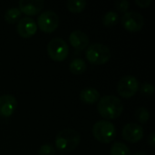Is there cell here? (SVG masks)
<instances>
[{
    "mask_svg": "<svg viewBox=\"0 0 155 155\" xmlns=\"http://www.w3.org/2000/svg\"><path fill=\"white\" fill-rule=\"evenodd\" d=\"M97 110L101 116L113 120L118 118L124 110V104L119 97L114 95H104L99 99Z\"/></svg>",
    "mask_w": 155,
    "mask_h": 155,
    "instance_id": "1",
    "label": "cell"
},
{
    "mask_svg": "<svg viewBox=\"0 0 155 155\" xmlns=\"http://www.w3.org/2000/svg\"><path fill=\"white\" fill-rule=\"evenodd\" d=\"M80 142V134L74 129L66 128L57 134L54 140V145L62 153H70L79 145Z\"/></svg>",
    "mask_w": 155,
    "mask_h": 155,
    "instance_id": "2",
    "label": "cell"
},
{
    "mask_svg": "<svg viewBox=\"0 0 155 155\" xmlns=\"http://www.w3.org/2000/svg\"><path fill=\"white\" fill-rule=\"evenodd\" d=\"M93 134L97 141L103 143H110L116 136V128L110 121L100 120L94 124Z\"/></svg>",
    "mask_w": 155,
    "mask_h": 155,
    "instance_id": "3",
    "label": "cell"
},
{
    "mask_svg": "<svg viewBox=\"0 0 155 155\" xmlns=\"http://www.w3.org/2000/svg\"><path fill=\"white\" fill-rule=\"evenodd\" d=\"M85 56L92 64H103L109 61L112 56V52L107 45L102 43H94L88 46Z\"/></svg>",
    "mask_w": 155,
    "mask_h": 155,
    "instance_id": "4",
    "label": "cell"
},
{
    "mask_svg": "<svg viewBox=\"0 0 155 155\" xmlns=\"http://www.w3.org/2000/svg\"><path fill=\"white\" fill-rule=\"evenodd\" d=\"M47 53L54 61H64L69 53L67 43L61 37H55L49 41L47 45Z\"/></svg>",
    "mask_w": 155,
    "mask_h": 155,
    "instance_id": "5",
    "label": "cell"
},
{
    "mask_svg": "<svg viewBox=\"0 0 155 155\" xmlns=\"http://www.w3.org/2000/svg\"><path fill=\"white\" fill-rule=\"evenodd\" d=\"M140 88V83L138 79L134 75H124L117 83V92L124 98H130L134 96Z\"/></svg>",
    "mask_w": 155,
    "mask_h": 155,
    "instance_id": "6",
    "label": "cell"
},
{
    "mask_svg": "<svg viewBox=\"0 0 155 155\" xmlns=\"http://www.w3.org/2000/svg\"><path fill=\"white\" fill-rule=\"evenodd\" d=\"M36 24L42 31L52 33L59 25V16L54 11L46 10L38 15Z\"/></svg>",
    "mask_w": 155,
    "mask_h": 155,
    "instance_id": "7",
    "label": "cell"
},
{
    "mask_svg": "<svg viewBox=\"0 0 155 155\" xmlns=\"http://www.w3.org/2000/svg\"><path fill=\"white\" fill-rule=\"evenodd\" d=\"M122 24L126 30L130 32H138L144 25V18L143 15L137 11H128L124 14Z\"/></svg>",
    "mask_w": 155,
    "mask_h": 155,
    "instance_id": "8",
    "label": "cell"
},
{
    "mask_svg": "<svg viewBox=\"0 0 155 155\" xmlns=\"http://www.w3.org/2000/svg\"><path fill=\"white\" fill-rule=\"evenodd\" d=\"M122 135L129 143H137L143 137V128L139 124L128 123L124 126Z\"/></svg>",
    "mask_w": 155,
    "mask_h": 155,
    "instance_id": "9",
    "label": "cell"
},
{
    "mask_svg": "<svg viewBox=\"0 0 155 155\" xmlns=\"http://www.w3.org/2000/svg\"><path fill=\"white\" fill-rule=\"evenodd\" d=\"M16 29L20 36L27 38L35 34L37 30V24L32 17L25 16L17 22Z\"/></svg>",
    "mask_w": 155,
    "mask_h": 155,
    "instance_id": "10",
    "label": "cell"
},
{
    "mask_svg": "<svg viewBox=\"0 0 155 155\" xmlns=\"http://www.w3.org/2000/svg\"><path fill=\"white\" fill-rule=\"evenodd\" d=\"M17 107V100L11 94L0 95V116H11Z\"/></svg>",
    "mask_w": 155,
    "mask_h": 155,
    "instance_id": "11",
    "label": "cell"
},
{
    "mask_svg": "<svg viewBox=\"0 0 155 155\" xmlns=\"http://www.w3.org/2000/svg\"><path fill=\"white\" fill-rule=\"evenodd\" d=\"M69 42L76 50H84L89 45V37L82 30H74L69 35Z\"/></svg>",
    "mask_w": 155,
    "mask_h": 155,
    "instance_id": "12",
    "label": "cell"
},
{
    "mask_svg": "<svg viewBox=\"0 0 155 155\" xmlns=\"http://www.w3.org/2000/svg\"><path fill=\"white\" fill-rule=\"evenodd\" d=\"M43 0H20L19 9L21 12L28 15H34L38 14L44 7Z\"/></svg>",
    "mask_w": 155,
    "mask_h": 155,
    "instance_id": "13",
    "label": "cell"
},
{
    "mask_svg": "<svg viewBox=\"0 0 155 155\" xmlns=\"http://www.w3.org/2000/svg\"><path fill=\"white\" fill-rule=\"evenodd\" d=\"M100 93L94 87H85L80 93V99L83 103L92 104L99 101Z\"/></svg>",
    "mask_w": 155,
    "mask_h": 155,
    "instance_id": "14",
    "label": "cell"
},
{
    "mask_svg": "<svg viewBox=\"0 0 155 155\" xmlns=\"http://www.w3.org/2000/svg\"><path fill=\"white\" fill-rule=\"evenodd\" d=\"M86 68H87V64L85 61L80 57L73 59L69 64V69L74 74H80L84 73Z\"/></svg>",
    "mask_w": 155,
    "mask_h": 155,
    "instance_id": "15",
    "label": "cell"
},
{
    "mask_svg": "<svg viewBox=\"0 0 155 155\" xmlns=\"http://www.w3.org/2000/svg\"><path fill=\"white\" fill-rule=\"evenodd\" d=\"M110 155H132L129 147L121 142L114 143L110 150Z\"/></svg>",
    "mask_w": 155,
    "mask_h": 155,
    "instance_id": "16",
    "label": "cell"
},
{
    "mask_svg": "<svg viewBox=\"0 0 155 155\" xmlns=\"http://www.w3.org/2000/svg\"><path fill=\"white\" fill-rule=\"evenodd\" d=\"M118 20H119V15L115 11L111 10V11L106 12L104 15L102 22L105 26L112 27V26H114V25H115L117 24Z\"/></svg>",
    "mask_w": 155,
    "mask_h": 155,
    "instance_id": "17",
    "label": "cell"
},
{
    "mask_svg": "<svg viewBox=\"0 0 155 155\" xmlns=\"http://www.w3.org/2000/svg\"><path fill=\"white\" fill-rule=\"evenodd\" d=\"M87 5L85 0H68L66 2V6L69 11L73 13L82 12Z\"/></svg>",
    "mask_w": 155,
    "mask_h": 155,
    "instance_id": "18",
    "label": "cell"
},
{
    "mask_svg": "<svg viewBox=\"0 0 155 155\" xmlns=\"http://www.w3.org/2000/svg\"><path fill=\"white\" fill-rule=\"evenodd\" d=\"M21 13L22 12L20 11L18 7H15V6L10 7L5 13V15H4L5 20L9 24H14L19 19V17L21 16Z\"/></svg>",
    "mask_w": 155,
    "mask_h": 155,
    "instance_id": "19",
    "label": "cell"
},
{
    "mask_svg": "<svg viewBox=\"0 0 155 155\" xmlns=\"http://www.w3.org/2000/svg\"><path fill=\"white\" fill-rule=\"evenodd\" d=\"M134 115L137 121L141 124H146L148 120L150 119V113L148 109L143 106L138 107L134 112Z\"/></svg>",
    "mask_w": 155,
    "mask_h": 155,
    "instance_id": "20",
    "label": "cell"
},
{
    "mask_svg": "<svg viewBox=\"0 0 155 155\" xmlns=\"http://www.w3.org/2000/svg\"><path fill=\"white\" fill-rule=\"evenodd\" d=\"M38 155H54L55 154V148L51 143H45L40 146L38 149Z\"/></svg>",
    "mask_w": 155,
    "mask_h": 155,
    "instance_id": "21",
    "label": "cell"
},
{
    "mask_svg": "<svg viewBox=\"0 0 155 155\" xmlns=\"http://www.w3.org/2000/svg\"><path fill=\"white\" fill-rule=\"evenodd\" d=\"M141 92L144 95H153L154 94V86L153 84L151 83H143L142 85H141Z\"/></svg>",
    "mask_w": 155,
    "mask_h": 155,
    "instance_id": "22",
    "label": "cell"
},
{
    "mask_svg": "<svg viewBox=\"0 0 155 155\" xmlns=\"http://www.w3.org/2000/svg\"><path fill=\"white\" fill-rule=\"evenodd\" d=\"M130 6V2L128 0H117L115 2V7L121 12H127Z\"/></svg>",
    "mask_w": 155,
    "mask_h": 155,
    "instance_id": "23",
    "label": "cell"
},
{
    "mask_svg": "<svg viewBox=\"0 0 155 155\" xmlns=\"http://www.w3.org/2000/svg\"><path fill=\"white\" fill-rule=\"evenodd\" d=\"M135 2H136V4H137L140 7H142V8H146V7H148V6L151 5L152 0H135Z\"/></svg>",
    "mask_w": 155,
    "mask_h": 155,
    "instance_id": "24",
    "label": "cell"
},
{
    "mask_svg": "<svg viewBox=\"0 0 155 155\" xmlns=\"http://www.w3.org/2000/svg\"><path fill=\"white\" fill-rule=\"evenodd\" d=\"M147 143L152 146V147H154L155 144V134L154 132H152L148 137H147Z\"/></svg>",
    "mask_w": 155,
    "mask_h": 155,
    "instance_id": "25",
    "label": "cell"
},
{
    "mask_svg": "<svg viewBox=\"0 0 155 155\" xmlns=\"http://www.w3.org/2000/svg\"><path fill=\"white\" fill-rule=\"evenodd\" d=\"M134 155H147V153L144 152H138V153H135Z\"/></svg>",
    "mask_w": 155,
    "mask_h": 155,
    "instance_id": "26",
    "label": "cell"
},
{
    "mask_svg": "<svg viewBox=\"0 0 155 155\" xmlns=\"http://www.w3.org/2000/svg\"><path fill=\"white\" fill-rule=\"evenodd\" d=\"M61 155H64V154H61Z\"/></svg>",
    "mask_w": 155,
    "mask_h": 155,
    "instance_id": "27",
    "label": "cell"
}]
</instances>
